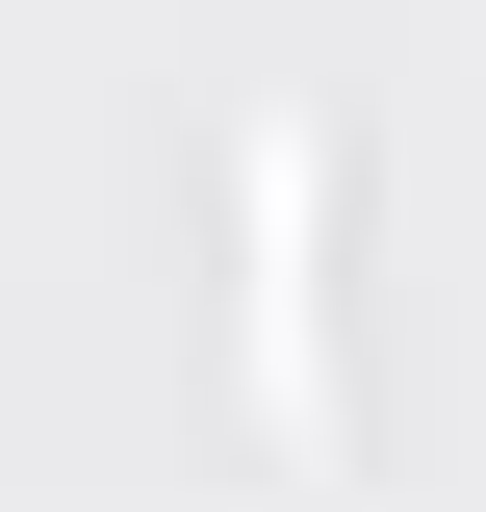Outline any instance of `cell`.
I'll return each instance as SVG.
<instances>
[{
    "instance_id": "1",
    "label": "cell",
    "mask_w": 486,
    "mask_h": 512,
    "mask_svg": "<svg viewBox=\"0 0 486 512\" xmlns=\"http://www.w3.org/2000/svg\"><path fill=\"white\" fill-rule=\"evenodd\" d=\"M256 384L307 410V128H256Z\"/></svg>"
}]
</instances>
